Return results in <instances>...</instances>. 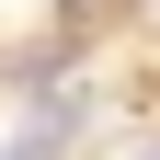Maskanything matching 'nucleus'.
I'll list each match as a JSON object with an SVG mask.
<instances>
[{"label": "nucleus", "mask_w": 160, "mask_h": 160, "mask_svg": "<svg viewBox=\"0 0 160 160\" xmlns=\"http://www.w3.org/2000/svg\"><path fill=\"white\" fill-rule=\"evenodd\" d=\"M0 160H23V149H0Z\"/></svg>", "instance_id": "nucleus-1"}, {"label": "nucleus", "mask_w": 160, "mask_h": 160, "mask_svg": "<svg viewBox=\"0 0 160 160\" xmlns=\"http://www.w3.org/2000/svg\"><path fill=\"white\" fill-rule=\"evenodd\" d=\"M149 160H160V149H149Z\"/></svg>", "instance_id": "nucleus-2"}]
</instances>
